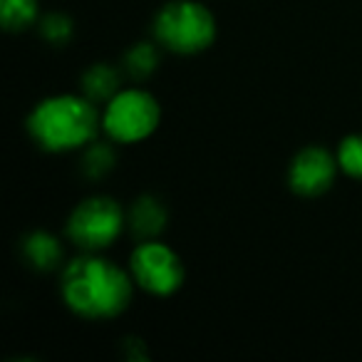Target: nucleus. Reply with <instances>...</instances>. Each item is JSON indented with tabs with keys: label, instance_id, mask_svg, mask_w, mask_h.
Instances as JSON below:
<instances>
[{
	"label": "nucleus",
	"instance_id": "6",
	"mask_svg": "<svg viewBox=\"0 0 362 362\" xmlns=\"http://www.w3.org/2000/svg\"><path fill=\"white\" fill-rule=\"evenodd\" d=\"M132 276L144 291L154 296H169L184 283V266L171 248L149 241L132 253Z\"/></svg>",
	"mask_w": 362,
	"mask_h": 362
},
{
	"label": "nucleus",
	"instance_id": "13",
	"mask_svg": "<svg viewBox=\"0 0 362 362\" xmlns=\"http://www.w3.org/2000/svg\"><path fill=\"white\" fill-rule=\"evenodd\" d=\"M112 166H115V149L107 141H92L82 159V171L90 179H102L107 171H112Z\"/></svg>",
	"mask_w": 362,
	"mask_h": 362
},
{
	"label": "nucleus",
	"instance_id": "4",
	"mask_svg": "<svg viewBox=\"0 0 362 362\" xmlns=\"http://www.w3.org/2000/svg\"><path fill=\"white\" fill-rule=\"evenodd\" d=\"M159 105L149 92L141 90H124L117 92L105 107L102 124L107 134L122 144L141 141L159 127Z\"/></svg>",
	"mask_w": 362,
	"mask_h": 362
},
{
	"label": "nucleus",
	"instance_id": "9",
	"mask_svg": "<svg viewBox=\"0 0 362 362\" xmlns=\"http://www.w3.org/2000/svg\"><path fill=\"white\" fill-rule=\"evenodd\" d=\"M23 258L30 263L35 271H52L62 261V248L55 236L45 231H33L23 238Z\"/></svg>",
	"mask_w": 362,
	"mask_h": 362
},
{
	"label": "nucleus",
	"instance_id": "8",
	"mask_svg": "<svg viewBox=\"0 0 362 362\" xmlns=\"http://www.w3.org/2000/svg\"><path fill=\"white\" fill-rule=\"evenodd\" d=\"M129 228L141 238H151L164 231L166 226V209L159 199L139 197L129 209Z\"/></svg>",
	"mask_w": 362,
	"mask_h": 362
},
{
	"label": "nucleus",
	"instance_id": "12",
	"mask_svg": "<svg viewBox=\"0 0 362 362\" xmlns=\"http://www.w3.org/2000/svg\"><path fill=\"white\" fill-rule=\"evenodd\" d=\"M159 67V50L154 42H136L124 57V70L134 80H144Z\"/></svg>",
	"mask_w": 362,
	"mask_h": 362
},
{
	"label": "nucleus",
	"instance_id": "5",
	"mask_svg": "<svg viewBox=\"0 0 362 362\" xmlns=\"http://www.w3.org/2000/svg\"><path fill=\"white\" fill-rule=\"evenodd\" d=\"M122 226H124V214L119 204L110 197H92L72 211L67 221V236L87 251H100L115 243Z\"/></svg>",
	"mask_w": 362,
	"mask_h": 362
},
{
	"label": "nucleus",
	"instance_id": "7",
	"mask_svg": "<svg viewBox=\"0 0 362 362\" xmlns=\"http://www.w3.org/2000/svg\"><path fill=\"white\" fill-rule=\"evenodd\" d=\"M335 169V159L322 146H308L293 159L288 179H291L293 192L303 194V197H317L330 189Z\"/></svg>",
	"mask_w": 362,
	"mask_h": 362
},
{
	"label": "nucleus",
	"instance_id": "3",
	"mask_svg": "<svg viewBox=\"0 0 362 362\" xmlns=\"http://www.w3.org/2000/svg\"><path fill=\"white\" fill-rule=\"evenodd\" d=\"M156 40L164 47L181 55L206 50L216 37L214 16L194 0H174L166 3L154 21Z\"/></svg>",
	"mask_w": 362,
	"mask_h": 362
},
{
	"label": "nucleus",
	"instance_id": "10",
	"mask_svg": "<svg viewBox=\"0 0 362 362\" xmlns=\"http://www.w3.org/2000/svg\"><path fill=\"white\" fill-rule=\"evenodd\" d=\"M82 90L87 100L92 102H110L119 92V72L107 62L92 65L82 77Z\"/></svg>",
	"mask_w": 362,
	"mask_h": 362
},
{
	"label": "nucleus",
	"instance_id": "11",
	"mask_svg": "<svg viewBox=\"0 0 362 362\" xmlns=\"http://www.w3.org/2000/svg\"><path fill=\"white\" fill-rule=\"evenodd\" d=\"M0 18L6 30H25L37 21V0H0Z\"/></svg>",
	"mask_w": 362,
	"mask_h": 362
},
{
	"label": "nucleus",
	"instance_id": "15",
	"mask_svg": "<svg viewBox=\"0 0 362 362\" xmlns=\"http://www.w3.org/2000/svg\"><path fill=\"white\" fill-rule=\"evenodd\" d=\"M40 33L52 45H65L72 37V21L67 16H62V13H52V16L42 18Z\"/></svg>",
	"mask_w": 362,
	"mask_h": 362
},
{
	"label": "nucleus",
	"instance_id": "14",
	"mask_svg": "<svg viewBox=\"0 0 362 362\" xmlns=\"http://www.w3.org/2000/svg\"><path fill=\"white\" fill-rule=\"evenodd\" d=\"M337 164L345 174L355 176V179H362V136L352 134L347 136L340 144V151H337Z\"/></svg>",
	"mask_w": 362,
	"mask_h": 362
},
{
	"label": "nucleus",
	"instance_id": "1",
	"mask_svg": "<svg viewBox=\"0 0 362 362\" xmlns=\"http://www.w3.org/2000/svg\"><path fill=\"white\" fill-rule=\"evenodd\" d=\"M62 298L82 317L105 320L129 305L132 281L122 268L107 258L82 256L62 273Z\"/></svg>",
	"mask_w": 362,
	"mask_h": 362
},
{
	"label": "nucleus",
	"instance_id": "2",
	"mask_svg": "<svg viewBox=\"0 0 362 362\" xmlns=\"http://www.w3.org/2000/svg\"><path fill=\"white\" fill-rule=\"evenodd\" d=\"M97 127L100 117L92 100L75 95L47 97L28 119L33 139L47 151H70L82 144H92Z\"/></svg>",
	"mask_w": 362,
	"mask_h": 362
}]
</instances>
